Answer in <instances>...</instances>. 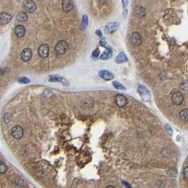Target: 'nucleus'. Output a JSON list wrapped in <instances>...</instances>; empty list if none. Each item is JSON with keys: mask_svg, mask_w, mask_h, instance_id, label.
I'll return each instance as SVG.
<instances>
[{"mask_svg": "<svg viewBox=\"0 0 188 188\" xmlns=\"http://www.w3.org/2000/svg\"><path fill=\"white\" fill-rule=\"evenodd\" d=\"M138 92L139 96H141V99L144 101L148 102V101H149L151 100V93H150L149 91L145 86L141 85L139 86Z\"/></svg>", "mask_w": 188, "mask_h": 188, "instance_id": "1", "label": "nucleus"}, {"mask_svg": "<svg viewBox=\"0 0 188 188\" xmlns=\"http://www.w3.org/2000/svg\"><path fill=\"white\" fill-rule=\"evenodd\" d=\"M69 45L65 40H59L55 46V51L58 54H65L68 50Z\"/></svg>", "mask_w": 188, "mask_h": 188, "instance_id": "2", "label": "nucleus"}, {"mask_svg": "<svg viewBox=\"0 0 188 188\" xmlns=\"http://www.w3.org/2000/svg\"><path fill=\"white\" fill-rule=\"evenodd\" d=\"M23 6L24 9L28 13H33L36 10V5L33 0H24Z\"/></svg>", "mask_w": 188, "mask_h": 188, "instance_id": "3", "label": "nucleus"}, {"mask_svg": "<svg viewBox=\"0 0 188 188\" xmlns=\"http://www.w3.org/2000/svg\"><path fill=\"white\" fill-rule=\"evenodd\" d=\"M171 99L173 104H175V106H180L184 101V96L181 92L176 91L173 94Z\"/></svg>", "mask_w": 188, "mask_h": 188, "instance_id": "4", "label": "nucleus"}, {"mask_svg": "<svg viewBox=\"0 0 188 188\" xmlns=\"http://www.w3.org/2000/svg\"><path fill=\"white\" fill-rule=\"evenodd\" d=\"M12 136L16 139H20L24 135V129L19 125L14 127L12 129Z\"/></svg>", "mask_w": 188, "mask_h": 188, "instance_id": "5", "label": "nucleus"}, {"mask_svg": "<svg viewBox=\"0 0 188 188\" xmlns=\"http://www.w3.org/2000/svg\"><path fill=\"white\" fill-rule=\"evenodd\" d=\"M115 102L118 107L123 108L124 106H126V105L127 104V99L123 95L118 94V95H116L115 98Z\"/></svg>", "mask_w": 188, "mask_h": 188, "instance_id": "6", "label": "nucleus"}, {"mask_svg": "<svg viewBox=\"0 0 188 188\" xmlns=\"http://www.w3.org/2000/svg\"><path fill=\"white\" fill-rule=\"evenodd\" d=\"M120 24L118 22H110L107 24L105 27V32L106 33H112L119 28Z\"/></svg>", "mask_w": 188, "mask_h": 188, "instance_id": "7", "label": "nucleus"}, {"mask_svg": "<svg viewBox=\"0 0 188 188\" xmlns=\"http://www.w3.org/2000/svg\"><path fill=\"white\" fill-rule=\"evenodd\" d=\"M38 55L42 57V58H45L47 57L49 55V47L46 44L40 45L38 47Z\"/></svg>", "mask_w": 188, "mask_h": 188, "instance_id": "8", "label": "nucleus"}, {"mask_svg": "<svg viewBox=\"0 0 188 188\" xmlns=\"http://www.w3.org/2000/svg\"><path fill=\"white\" fill-rule=\"evenodd\" d=\"M131 42L134 46H139L142 43L140 34L137 32H134L131 36Z\"/></svg>", "mask_w": 188, "mask_h": 188, "instance_id": "9", "label": "nucleus"}, {"mask_svg": "<svg viewBox=\"0 0 188 188\" xmlns=\"http://www.w3.org/2000/svg\"><path fill=\"white\" fill-rule=\"evenodd\" d=\"M31 57H32V50H30V48H25L22 51L21 55V59L24 62H28L30 59V58H31Z\"/></svg>", "mask_w": 188, "mask_h": 188, "instance_id": "10", "label": "nucleus"}, {"mask_svg": "<svg viewBox=\"0 0 188 188\" xmlns=\"http://www.w3.org/2000/svg\"><path fill=\"white\" fill-rule=\"evenodd\" d=\"M12 16L5 12L0 13V25H5L9 24L12 20Z\"/></svg>", "mask_w": 188, "mask_h": 188, "instance_id": "11", "label": "nucleus"}, {"mask_svg": "<svg viewBox=\"0 0 188 188\" xmlns=\"http://www.w3.org/2000/svg\"><path fill=\"white\" fill-rule=\"evenodd\" d=\"M62 6L64 12H71L74 8V4L72 0H63L62 1Z\"/></svg>", "mask_w": 188, "mask_h": 188, "instance_id": "12", "label": "nucleus"}, {"mask_svg": "<svg viewBox=\"0 0 188 188\" xmlns=\"http://www.w3.org/2000/svg\"><path fill=\"white\" fill-rule=\"evenodd\" d=\"M98 74H99L100 78H102V79H103L104 80H106V81H110V80H112L114 78V75L112 74V73L107 70L100 71Z\"/></svg>", "mask_w": 188, "mask_h": 188, "instance_id": "13", "label": "nucleus"}, {"mask_svg": "<svg viewBox=\"0 0 188 188\" xmlns=\"http://www.w3.org/2000/svg\"><path fill=\"white\" fill-rule=\"evenodd\" d=\"M14 33L18 38H22L25 35L26 30H25V28L22 25H18V26L15 27Z\"/></svg>", "mask_w": 188, "mask_h": 188, "instance_id": "14", "label": "nucleus"}, {"mask_svg": "<svg viewBox=\"0 0 188 188\" xmlns=\"http://www.w3.org/2000/svg\"><path fill=\"white\" fill-rule=\"evenodd\" d=\"M128 61V58L126 56V55L122 52L120 54H118V55L115 58V62L118 64H121V63H124V62H126Z\"/></svg>", "mask_w": 188, "mask_h": 188, "instance_id": "15", "label": "nucleus"}, {"mask_svg": "<svg viewBox=\"0 0 188 188\" xmlns=\"http://www.w3.org/2000/svg\"><path fill=\"white\" fill-rule=\"evenodd\" d=\"M134 14L139 17H144L146 14L145 9L142 6H137L134 10Z\"/></svg>", "mask_w": 188, "mask_h": 188, "instance_id": "16", "label": "nucleus"}, {"mask_svg": "<svg viewBox=\"0 0 188 188\" xmlns=\"http://www.w3.org/2000/svg\"><path fill=\"white\" fill-rule=\"evenodd\" d=\"M16 18L20 21H26L28 20V15L25 12H19L17 14Z\"/></svg>", "mask_w": 188, "mask_h": 188, "instance_id": "17", "label": "nucleus"}, {"mask_svg": "<svg viewBox=\"0 0 188 188\" xmlns=\"http://www.w3.org/2000/svg\"><path fill=\"white\" fill-rule=\"evenodd\" d=\"M180 118L183 121L187 122L188 121V109H183L179 113Z\"/></svg>", "mask_w": 188, "mask_h": 188, "instance_id": "18", "label": "nucleus"}, {"mask_svg": "<svg viewBox=\"0 0 188 188\" xmlns=\"http://www.w3.org/2000/svg\"><path fill=\"white\" fill-rule=\"evenodd\" d=\"M112 57V51L110 50H107L105 52L102 53V55H100V59H108Z\"/></svg>", "mask_w": 188, "mask_h": 188, "instance_id": "19", "label": "nucleus"}, {"mask_svg": "<svg viewBox=\"0 0 188 188\" xmlns=\"http://www.w3.org/2000/svg\"><path fill=\"white\" fill-rule=\"evenodd\" d=\"M88 24V18L87 15H83L82 17V21H81V28L82 29H85L87 27Z\"/></svg>", "mask_w": 188, "mask_h": 188, "instance_id": "20", "label": "nucleus"}, {"mask_svg": "<svg viewBox=\"0 0 188 188\" xmlns=\"http://www.w3.org/2000/svg\"><path fill=\"white\" fill-rule=\"evenodd\" d=\"M112 85L114 86V87L115 88H117L118 90H125L126 89L125 87L122 84H121L120 83H119L118 81H113Z\"/></svg>", "mask_w": 188, "mask_h": 188, "instance_id": "21", "label": "nucleus"}, {"mask_svg": "<svg viewBox=\"0 0 188 188\" xmlns=\"http://www.w3.org/2000/svg\"><path fill=\"white\" fill-rule=\"evenodd\" d=\"M168 175L169 176H171V177H173V178H175L177 176V170L175 169H171V170H169V171H168Z\"/></svg>", "mask_w": 188, "mask_h": 188, "instance_id": "22", "label": "nucleus"}, {"mask_svg": "<svg viewBox=\"0 0 188 188\" xmlns=\"http://www.w3.org/2000/svg\"><path fill=\"white\" fill-rule=\"evenodd\" d=\"M7 171L6 164L3 162L0 161V173H5Z\"/></svg>", "mask_w": 188, "mask_h": 188, "instance_id": "23", "label": "nucleus"}, {"mask_svg": "<svg viewBox=\"0 0 188 188\" xmlns=\"http://www.w3.org/2000/svg\"><path fill=\"white\" fill-rule=\"evenodd\" d=\"M18 81L19 83H28L30 81L28 79H27L26 77H21L18 79Z\"/></svg>", "mask_w": 188, "mask_h": 188, "instance_id": "24", "label": "nucleus"}, {"mask_svg": "<svg viewBox=\"0 0 188 188\" xmlns=\"http://www.w3.org/2000/svg\"><path fill=\"white\" fill-rule=\"evenodd\" d=\"M100 45H101V46H103V47H105V48H106L107 50H110V51H112V48L110 46H109L106 43V42L105 41H100Z\"/></svg>", "mask_w": 188, "mask_h": 188, "instance_id": "25", "label": "nucleus"}, {"mask_svg": "<svg viewBox=\"0 0 188 188\" xmlns=\"http://www.w3.org/2000/svg\"><path fill=\"white\" fill-rule=\"evenodd\" d=\"M183 175H184V177H185V179L188 180V166L185 168V169L183 171Z\"/></svg>", "mask_w": 188, "mask_h": 188, "instance_id": "26", "label": "nucleus"}, {"mask_svg": "<svg viewBox=\"0 0 188 188\" xmlns=\"http://www.w3.org/2000/svg\"><path fill=\"white\" fill-rule=\"evenodd\" d=\"M99 54H100V50H98V49H96L93 52L92 55H93V57H98V55H99Z\"/></svg>", "mask_w": 188, "mask_h": 188, "instance_id": "27", "label": "nucleus"}, {"mask_svg": "<svg viewBox=\"0 0 188 188\" xmlns=\"http://www.w3.org/2000/svg\"><path fill=\"white\" fill-rule=\"evenodd\" d=\"M122 2L124 6H127L129 3V0H122Z\"/></svg>", "mask_w": 188, "mask_h": 188, "instance_id": "28", "label": "nucleus"}, {"mask_svg": "<svg viewBox=\"0 0 188 188\" xmlns=\"http://www.w3.org/2000/svg\"><path fill=\"white\" fill-rule=\"evenodd\" d=\"M165 128L167 129L168 131V132H170V133L173 132V130H172V129H171V127L170 126H169L168 124H167V125H166V127H165Z\"/></svg>", "mask_w": 188, "mask_h": 188, "instance_id": "29", "label": "nucleus"}, {"mask_svg": "<svg viewBox=\"0 0 188 188\" xmlns=\"http://www.w3.org/2000/svg\"><path fill=\"white\" fill-rule=\"evenodd\" d=\"M96 34H97L99 37H101V36H102V33H101V31H100V30H96Z\"/></svg>", "mask_w": 188, "mask_h": 188, "instance_id": "30", "label": "nucleus"}, {"mask_svg": "<svg viewBox=\"0 0 188 188\" xmlns=\"http://www.w3.org/2000/svg\"><path fill=\"white\" fill-rule=\"evenodd\" d=\"M123 14H124V17H126L127 15L128 14V10H127V9H125V10L124 11Z\"/></svg>", "mask_w": 188, "mask_h": 188, "instance_id": "31", "label": "nucleus"}, {"mask_svg": "<svg viewBox=\"0 0 188 188\" xmlns=\"http://www.w3.org/2000/svg\"><path fill=\"white\" fill-rule=\"evenodd\" d=\"M124 182V185H125L126 186H127V187H131L130 185L127 184V182Z\"/></svg>", "mask_w": 188, "mask_h": 188, "instance_id": "32", "label": "nucleus"}, {"mask_svg": "<svg viewBox=\"0 0 188 188\" xmlns=\"http://www.w3.org/2000/svg\"><path fill=\"white\" fill-rule=\"evenodd\" d=\"M108 187H113V186H108Z\"/></svg>", "mask_w": 188, "mask_h": 188, "instance_id": "33", "label": "nucleus"}, {"mask_svg": "<svg viewBox=\"0 0 188 188\" xmlns=\"http://www.w3.org/2000/svg\"><path fill=\"white\" fill-rule=\"evenodd\" d=\"M38 1H39V0H38Z\"/></svg>", "mask_w": 188, "mask_h": 188, "instance_id": "34", "label": "nucleus"}]
</instances>
